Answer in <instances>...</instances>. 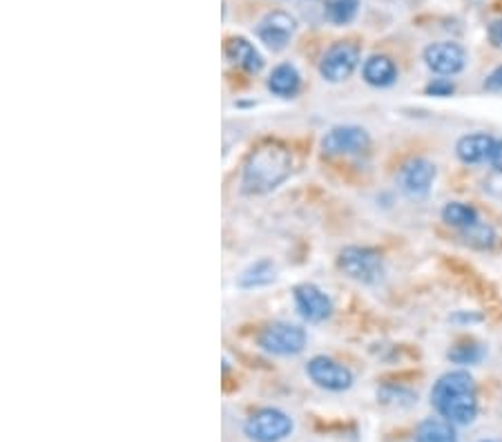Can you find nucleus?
<instances>
[{
	"mask_svg": "<svg viewBox=\"0 0 502 442\" xmlns=\"http://www.w3.org/2000/svg\"><path fill=\"white\" fill-rule=\"evenodd\" d=\"M485 357V347L478 342H460L449 351V360L456 365H478Z\"/></svg>",
	"mask_w": 502,
	"mask_h": 442,
	"instance_id": "22",
	"label": "nucleus"
},
{
	"mask_svg": "<svg viewBox=\"0 0 502 442\" xmlns=\"http://www.w3.org/2000/svg\"><path fill=\"white\" fill-rule=\"evenodd\" d=\"M425 92L429 96H451L456 92V85L449 81V78H433L429 85L425 87Z\"/></svg>",
	"mask_w": 502,
	"mask_h": 442,
	"instance_id": "23",
	"label": "nucleus"
},
{
	"mask_svg": "<svg viewBox=\"0 0 502 442\" xmlns=\"http://www.w3.org/2000/svg\"><path fill=\"white\" fill-rule=\"evenodd\" d=\"M416 442H457L456 429L445 417H427L417 425Z\"/></svg>",
	"mask_w": 502,
	"mask_h": 442,
	"instance_id": "17",
	"label": "nucleus"
},
{
	"mask_svg": "<svg viewBox=\"0 0 502 442\" xmlns=\"http://www.w3.org/2000/svg\"><path fill=\"white\" fill-rule=\"evenodd\" d=\"M422 58H425L427 67L437 76H456L467 67L465 47L451 41L431 43L422 54Z\"/></svg>",
	"mask_w": 502,
	"mask_h": 442,
	"instance_id": "10",
	"label": "nucleus"
},
{
	"mask_svg": "<svg viewBox=\"0 0 502 442\" xmlns=\"http://www.w3.org/2000/svg\"><path fill=\"white\" fill-rule=\"evenodd\" d=\"M297 21L286 12H270L257 25V38L273 52H282L295 36Z\"/></svg>",
	"mask_w": 502,
	"mask_h": 442,
	"instance_id": "11",
	"label": "nucleus"
},
{
	"mask_svg": "<svg viewBox=\"0 0 502 442\" xmlns=\"http://www.w3.org/2000/svg\"><path fill=\"white\" fill-rule=\"evenodd\" d=\"M482 87H485L487 92H502V65L496 67L494 72H489V76L485 78Z\"/></svg>",
	"mask_w": 502,
	"mask_h": 442,
	"instance_id": "24",
	"label": "nucleus"
},
{
	"mask_svg": "<svg viewBox=\"0 0 502 442\" xmlns=\"http://www.w3.org/2000/svg\"><path fill=\"white\" fill-rule=\"evenodd\" d=\"M293 299H295V306H297V313L306 319V322L319 324L324 322V319L331 317L333 313L331 297H328L322 288L315 286V284H299V286H295Z\"/></svg>",
	"mask_w": 502,
	"mask_h": 442,
	"instance_id": "12",
	"label": "nucleus"
},
{
	"mask_svg": "<svg viewBox=\"0 0 502 442\" xmlns=\"http://www.w3.org/2000/svg\"><path fill=\"white\" fill-rule=\"evenodd\" d=\"M337 266L346 277L359 284H377L384 277V259L368 246H346L339 253Z\"/></svg>",
	"mask_w": 502,
	"mask_h": 442,
	"instance_id": "3",
	"label": "nucleus"
},
{
	"mask_svg": "<svg viewBox=\"0 0 502 442\" xmlns=\"http://www.w3.org/2000/svg\"><path fill=\"white\" fill-rule=\"evenodd\" d=\"M226 56L233 65L241 67L248 74H259L264 67V56L259 54V49L244 36H233L226 43Z\"/></svg>",
	"mask_w": 502,
	"mask_h": 442,
	"instance_id": "14",
	"label": "nucleus"
},
{
	"mask_svg": "<svg viewBox=\"0 0 502 442\" xmlns=\"http://www.w3.org/2000/svg\"><path fill=\"white\" fill-rule=\"evenodd\" d=\"M487 34H489L491 45L502 47V18H496V21L489 25V29H487Z\"/></svg>",
	"mask_w": 502,
	"mask_h": 442,
	"instance_id": "25",
	"label": "nucleus"
},
{
	"mask_svg": "<svg viewBox=\"0 0 502 442\" xmlns=\"http://www.w3.org/2000/svg\"><path fill=\"white\" fill-rule=\"evenodd\" d=\"M442 219H445V224H449L451 228L457 230H467L480 221L478 210L471 204H465V201H449V204L442 208Z\"/></svg>",
	"mask_w": 502,
	"mask_h": 442,
	"instance_id": "18",
	"label": "nucleus"
},
{
	"mask_svg": "<svg viewBox=\"0 0 502 442\" xmlns=\"http://www.w3.org/2000/svg\"><path fill=\"white\" fill-rule=\"evenodd\" d=\"M293 417L286 411L275 409V407H264V409L255 411L244 425V434L253 442H282L293 434Z\"/></svg>",
	"mask_w": 502,
	"mask_h": 442,
	"instance_id": "4",
	"label": "nucleus"
},
{
	"mask_svg": "<svg viewBox=\"0 0 502 442\" xmlns=\"http://www.w3.org/2000/svg\"><path fill=\"white\" fill-rule=\"evenodd\" d=\"M496 139L487 132H474V135H465L456 144V155L462 164L476 166L482 161H489L491 152H494Z\"/></svg>",
	"mask_w": 502,
	"mask_h": 442,
	"instance_id": "13",
	"label": "nucleus"
},
{
	"mask_svg": "<svg viewBox=\"0 0 502 442\" xmlns=\"http://www.w3.org/2000/svg\"><path fill=\"white\" fill-rule=\"evenodd\" d=\"M293 172V155L279 141L259 146L248 156L241 175V190L246 195H268L277 190Z\"/></svg>",
	"mask_w": 502,
	"mask_h": 442,
	"instance_id": "2",
	"label": "nucleus"
},
{
	"mask_svg": "<svg viewBox=\"0 0 502 442\" xmlns=\"http://www.w3.org/2000/svg\"><path fill=\"white\" fill-rule=\"evenodd\" d=\"M489 164H491V168L498 172V175H502V139L496 141L494 152H491V156H489Z\"/></svg>",
	"mask_w": 502,
	"mask_h": 442,
	"instance_id": "26",
	"label": "nucleus"
},
{
	"mask_svg": "<svg viewBox=\"0 0 502 442\" xmlns=\"http://www.w3.org/2000/svg\"><path fill=\"white\" fill-rule=\"evenodd\" d=\"M308 336L302 326L290 322H273L259 333V347L273 356H297L306 348Z\"/></svg>",
	"mask_w": 502,
	"mask_h": 442,
	"instance_id": "5",
	"label": "nucleus"
},
{
	"mask_svg": "<svg viewBox=\"0 0 502 442\" xmlns=\"http://www.w3.org/2000/svg\"><path fill=\"white\" fill-rule=\"evenodd\" d=\"M482 442H494V440H482Z\"/></svg>",
	"mask_w": 502,
	"mask_h": 442,
	"instance_id": "27",
	"label": "nucleus"
},
{
	"mask_svg": "<svg viewBox=\"0 0 502 442\" xmlns=\"http://www.w3.org/2000/svg\"><path fill=\"white\" fill-rule=\"evenodd\" d=\"M436 176V164H431L425 156H416V159L407 161L397 172V186L408 199H425L431 193Z\"/></svg>",
	"mask_w": 502,
	"mask_h": 442,
	"instance_id": "8",
	"label": "nucleus"
},
{
	"mask_svg": "<svg viewBox=\"0 0 502 442\" xmlns=\"http://www.w3.org/2000/svg\"><path fill=\"white\" fill-rule=\"evenodd\" d=\"M359 65V47L351 41H337L326 49L319 61V74L328 83H342Z\"/></svg>",
	"mask_w": 502,
	"mask_h": 442,
	"instance_id": "7",
	"label": "nucleus"
},
{
	"mask_svg": "<svg viewBox=\"0 0 502 442\" xmlns=\"http://www.w3.org/2000/svg\"><path fill=\"white\" fill-rule=\"evenodd\" d=\"M275 264L270 259H259V262L250 264L248 268L241 273L239 286L241 288H259L268 286L270 282H275Z\"/></svg>",
	"mask_w": 502,
	"mask_h": 442,
	"instance_id": "19",
	"label": "nucleus"
},
{
	"mask_svg": "<svg viewBox=\"0 0 502 442\" xmlns=\"http://www.w3.org/2000/svg\"><path fill=\"white\" fill-rule=\"evenodd\" d=\"M306 376L311 377L313 385H317L319 389L331 393L348 391L353 387V380H356L351 368L326 356L311 357L306 365Z\"/></svg>",
	"mask_w": 502,
	"mask_h": 442,
	"instance_id": "6",
	"label": "nucleus"
},
{
	"mask_svg": "<svg viewBox=\"0 0 502 442\" xmlns=\"http://www.w3.org/2000/svg\"><path fill=\"white\" fill-rule=\"evenodd\" d=\"M302 87V76H299L297 67L293 63H282V65L275 67L268 76V90L275 96L282 98H293Z\"/></svg>",
	"mask_w": 502,
	"mask_h": 442,
	"instance_id": "16",
	"label": "nucleus"
},
{
	"mask_svg": "<svg viewBox=\"0 0 502 442\" xmlns=\"http://www.w3.org/2000/svg\"><path fill=\"white\" fill-rule=\"evenodd\" d=\"M362 78L373 87H391L397 81V67L384 54H373L364 61Z\"/></svg>",
	"mask_w": 502,
	"mask_h": 442,
	"instance_id": "15",
	"label": "nucleus"
},
{
	"mask_svg": "<svg viewBox=\"0 0 502 442\" xmlns=\"http://www.w3.org/2000/svg\"><path fill=\"white\" fill-rule=\"evenodd\" d=\"M462 233H465L467 244H471L478 250H491L496 246V239H498L496 237V230L489 224H482V221L471 226V228L462 230Z\"/></svg>",
	"mask_w": 502,
	"mask_h": 442,
	"instance_id": "21",
	"label": "nucleus"
},
{
	"mask_svg": "<svg viewBox=\"0 0 502 442\" xmlns=\"http://www.w3.org/2000/svg\"><path fill=\"white\" fill-rule=\"evenodd\" d=\"M431 405L451 425H471L478 416V389L471 373L457 368L437 377L431 389Z\"/></svg>",
	"mask_w": 502,
	"mask_h": 442,
	"instance_id": "1",
	"label": "nucleus"
},
{
	"mask_svg": "<svg viewBox=\"0 0 502 442\" xmlns=\"http://www.w3.org/2000/svg\"><path fill=\"white\" fill-rule=\"evenodd\" d=\"M359 12V0H328L326 18L333 25H348Z\"/></svg>",
	"mask_w": 502,
	"mask_h": 442,
	"instance_id": "20",
	"label": "nucleus"
},
{
	"mask_svg": "<svg viewBox=\"0 0 502 442\" xmlns=\"http://www.w3.org/2000/svg\"><path fill=\"white\" fill-rule=\"evenodd\" d=\"M368 146H371V136L359 126H335L322 139V150L331 156L359 155L368 150Z\"/></svg>",
	"mask_w": 502,
	"mask_h": 442,
	"instance_id": "9",
	"label": "nucleus"
}]
</instances>
